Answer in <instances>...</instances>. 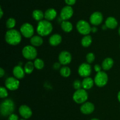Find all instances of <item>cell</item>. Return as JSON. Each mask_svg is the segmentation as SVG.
<instances>
[{"instance_id":"6da1fadb","label":"cell","mask_w":120,"mask_h":120,"mask_svg":"<svg viewBox=\"0 0 120 120\" xmlns=\"http://www.w3.org/2000/svg\"><path fill=\"white\" fill-rule=\"evenodd\" d=\"M21 35V33L16 29H9L6 32L5 39L6 42L10 45H17L22 40Z\"/></svg>"},{"instance_id":"7a4b0ae2","label":"cell","mask_w":120,"mask_h":120,"mask_svg":"<svg viewBox=\"0 0 120 120\" xmlns=\"http://www.w3.org/2000/svg\"><path fill=\"white\" fill-rule=\"evenodd\" d=\"M53 30L52 23L48 20H42L38 23L36 31L39 35L46 36L50 35Z\"/></svg>"},{"instance_id":"3957f363","label":"cell","mask_w":120,"mask_h":120,"mask_svg":"<svg viewBox=\"0 0 120 120\" xmlns=\"http://www.w3.org/2000/svg\"><path fill=\"white\" fill-rule=\"evenodd\" d=\"M15 109V104L11 99H5L1 103L0 105L1 114L4 117H7L12 114Z\"/></svg>"},{"instance_id":"277c9868","label":"cell","mask_w":120,"mask_h":120,"mask_svg":"<svg viewBox=\"0 0 120 120\" xmlns=\"http://www.w3.org/2000/svg\"><path fill=\"white\" fill-rule=\"evenodd\" d=\"M73 99L77 104H83L86 102L88 99V93L86 90L84 89L76 90L73 95Z\"/></svg>"},{"instance_id":"5b68a950","label":"cell","mask_w":120,"mask_h":120,"mask_svg":"<svg viewBox=\"0 0 120 120\" xmlns=\"http://www.w3.org/2000/svg\"><path fill=\"white\" fill-rule=\"evenodd\" d=\"M22 55L28 60H34L36 58L38 52L34 46L27 45L23 48L22 51Z\"/></svg>"},{"instance_id":"8992f818","label":"cell","mask_w":120,"mask_h":120,"mask_svg":"<svg viewBox=\"0 0 120 120\" xmlns=\"http://www.w3.org/2000/svg\"><path fill=\"white\" fill-rule=\"evenodd\" d=\"M76 29L79 33L83 35H89L91 32V27L89 22L84 20H80L76 24Z\"/></svg>"},{"instance_id":"52a82bcc","label":"cell","mask_w":120,"mask_h":120,"mask_svg":"<svg viewBox=\"0 0 120 120\" xmlns=\"http://www.w3.org/2000/svg\"><path fill=\"white\" fill-rule=\"evenodd\" d=\"M109 80V77L105 71H101L96 74L94 77V83L97 86L103 87L107 84Z\"/></svg>"},{"instance_id":"ba28073f","label":"cell","mask_w":120,"mask_h":120,"mask_svg":"<svg viewBox=\"0 0 120 120\" xmlns=\"http://www.w3.org/2000/svg\"><path fill=\"white\" fill-rule=\"evenodd\" d=\"M20 32L26 38H31L34 34V28L30 23H25L20 28Z\"/></svg>"},{"instance_id":"9c48e42d","label":"cell","mask_w":120,"mask_h":120,"mask_svg":"<svg viewBox=\"0 0 120 120\" xmlns=\"http://www.w3.org/2000/svg\"><path fill=\"white\" fill-rule=\"evenodd\" d=\"M5 86L8 90L11 91H15L19 87V81L15 77H9L6 79Z\"/></svg>"},{"instance_id":"30bf717a","label":"cell","mask_w":120,"mask_h":120,"mask_svg":"<svg viewBox=\"0 0 120 120\" xmlns=\"http://www.w3.org/2000/svg\"><path fill=\"white\" fill-rule=\"evenodd\" d=\"M91 67L88 63H83L79 67L78 73L81 77H89L91 73Z\"/></svg>"},{"instance_id":"8fae6325","label":"cell","mask_w":120,"mask_h":120,"mask_svg":"<svg viewBox=\"0 0 120 120\" xmlns=\"http://www.w3.org/2000/svg\"><path fill=\"white\" fill-rule=\"evenodd\" d=\"M73 15V9L70 5L65 6L62 8L60 12V18L63 21H68L71 18Z\"/></svg>"},{"instance_id":"7c38bea8","label":"cell","mask_w":120,"mask_h":120,"mask_svg":"<svg viewBox=\"0 0 120 120\" xmlns=\"http://www.w3.org/2000/svg\"><path fill=\"white\" fill-rule=\"evenodd\" d=\"M71 55L70 52L66 50H64L60 53L59 55V61L61 64L66 66L69 64L71 61Z\"/></svg>"},{"instance_id":"4fadbf2b","label":"cell","mask_w":120,"mask_h":120,"mask_svg":"<svg viewBox=\"0 0 120 120\" xmlns=\"http://www.w3.org/2000/svg\"><path fill=\"white\" fill-rule=\"evenodd\" d=\"M103 21V16L100 12H94L90 17V22L93 25L97 26L100 25Z\"/></svg>"},{"instance_id":"5bb4252c","label":"cell","mask_w":120,"mask_h":120,"mask_svg":"<svg viewBox=\"0 0 120 120\" xmlns=\"http://www.w3.org/2000/svg\"><path fill=\"white\" fill-rule=\"evenodd\" d=\"M94 105L91 102H85L80 107V111L84 114H90L94 111Z\"/></svg>"},{"instance_id":"9a60e30c","label":"cell","mask_w":120,"mask_h":120,"mask_svg":"<svg viewBox=\"0 0 120 120\" xmlns=\"http://www.w3.org/2000/svg\"><path fill=\"white\" fill-rule=\"evenodd\" d=\"M19 112L20 115L25 119L29 118L32 115V111L29 107L26 105H22L19 109Z\"/></svg>"},{"instance_id":"2e32d148","label":"cell","mask_w":120,"mask_h":120,"mask_svg":"<svg viewBox=\"0 0 120 120\" xmlns=\"http://www.w3.org/2000/svg\"><path fill=\"white\" fill-rule=\"evenodd\" d=\"M12 73L14 77L18 80L22 79L25 77V75L26 73L24 69H23L21 66L19 65L14 67V69H13Z\"/></svg>"},{"instance_id":"e0dca14e","label":"cell","mask_w":120,"mask_h":120,"mask_svg":"<svg viewBox=\"0 0 120 120\" xmlns=\"http://www.w3.org/2000/svg\"><path fill=\"white\" fill-rule=\"evenodd\" d=\"M62 38L60 35L59 34H54V35H52L49 39V44L53 46H58L60 43L62 42Z\"/></svg>"},{"instance_id":"ac0fdd59","label":"cell","mask_w":120,"mask_h":120,"mask_svg":"<svg viewBox=\"0 0 120 120\" xmlns=\"http://www.w3.org/2000/svg\"><path fill=\"white\" fill-rule=\"evenodd\" d=\"M57 16V12L53 8H49L47 9L44 13V16L46 20L50 21L56 18Z\"/></svg>"},{"instance_id":"d6986e66","label":"cell","mask_w":120,"mask_h":120,"mask_svg":"<svg viewBox=\"0 0 120 120\" xmlns=\"http://www.w3.org/2000/svg\"><path fill=\"white\" fill-rule=\"evenodd\" d=\"M105 25L107 26L108 28L111 29H116L118 25V22L117 20L112 16H109L107 18L105 22Z\"/></svg>"},{"instance_id":"ffe728a7","label":"cell","mask_w":120,"mask_h":120,"mask_svg":"<svg viewBox=\"0 0 120 120\" xmlns=\"http://www.w3.org/2000/svg\"><path fill=\"white\" fill-rule=\"evenodd\" d=\"M82 87L85 90H89L91 89L94 85V81L91 77H84V79L82 81Z\"/></svg>"},{"instance_id":"44dd1931","label":"cell","mask_w":120,"mask_h":120,"mask_svg":"<svg viewBox=\"0 0 120 120\" xmlns=\"http://www.w3.org/2000/svg\"><path fill=\"white\" fill-rule=\"evenodd\" d=\"M114 65V60L111 57L105 58L102 63V68L104 70H109Z\"/></svg>"},{"instance_id":"7402d4cb","label":"cell","mask_w":120,"mask_h":120,"mask_svg":"<svg viewBox=\"0 0 120 120\" xmlns=\"http://www.w3.org/2000/svg\"><path fill=\"white\" fill-rule=\"evenodd\" d=\"M30 43L32 46L35 47H39L42 45L43 42V40L41 36L40 35H36V36H33L30 38Z\"/></svg>"},{"instance_id":"603a6c76","label":"cell","mask_w":120,"mask_h":120,"mask_svg":"<svg viewBox=\"0 0 120 120\" xmlns=\"http://www.w3.org/2000/svg\"><path fill=\"white\" fill-rule=\"evenodd\" d=\"M61 28L62 30L67 33H69L73 30V25L68 21H62L61 23Z\"/></svg>"},{"instance_id":"cb8c5ba5","label":"cell","mask_w":120,"mask_h":120,"mask_svg":"<svg viewBox=\"0 0 120 120\" xmlns=\"http://www.w3.org/2000/svg\"><path fill=\"white\" fill-rule=\"evenodd\" d=\"M32 17L35 21H41L43 20V18H45L44 14L43 12L39 9H36L34 10L32 12Z\"/></svg>"},{"instance_id":"d4e9b609","label":"cell","mask_w":120,"mask_h":120,"mask_svg":"<svg viewBox=\"0 0 120 120\" xmlns=\"http://www.w3.org/2000/svg\"><path fill=\"white\" fill-rule=\"evenodd\" d=\"M81 43H82V45L84 48L89 47L92 43V38L89 35H84V37L82 38Z\"/></svg>"},{"instance_id":"484cf974","label":"cell","mask_w":120,"mask_h":120,"mask_svg":"<svg viewBox=\"0 0 120 120\" xmlns=\"http://www.w3.org/2000/svg\"><path fill=\"white\" fill-rule=\"evenodd\" d=\"M60 73L63 77H68L71 75V70L69 67L64 66L60 69Z\"/></svg>"},{"instance_id":"4316f807","label":"cell","mask_w":120,"mask_h":120,"mask_svg":"<svg viewBox=\"0 0 120 120\" xmlns=\"http://www.w3.org/2000/svg\"><path fill=\"white\" fill-rule=\"evenodd\" d=\"M34 68H35L34 63L30 61H29L25 64L24 70L26 74H30L34 71Z\"/></svg>"},{"instance_id":"83f0119b","label":"cell","mask_w":120,"mask_h":120,"mask_svg":"<svg viewBox=\"0 0 120 120\" xmlns=\"http://www.w3.org/2000/svg\"><path fill=\"white\" fill-rule=\"evenodd\" d=\"M34 63V66H35V68H36V69H38V70H41V69H42L45 66V63L43 61V60L39 58L35 59Z\"/></svg>"},{"instance_id":"f1b7e54d","label":"cell","mask_w":120,"mask_h":120,"mask_svg":"<svg viewBox=\"0 0 120 120\" xmlns=\"http://www.w3.org/2000/svg\"><path fill=\"white\" fill-rule=\"evenodd\" d=\"M15 25H16V21L15 19L12 18H8L6 22V26L9 29H13L15 27Z\"/></svg>"},{"instance_id":"f546056e","label":"cell","mask_w":120,"mask_h":120,"mask_svg":"<svg viewBox=\"0 0 120 120\" xmlns=\"http://www.w3.org/2000/svg\"><path fill=\"white\" fill-rule=\"evenodd\" d=\"M95 60V55L93 53L90 52L87 54L86 55V61L88 63L91 64L93 63Z\"/></svg>"},{"instance_id":"4dcf8cb0","label":"cell","mask_w":120,"mask_h":120,"mask_svg":"<svg viewBox=\"0 0 120 120\" xmlns=\"http://www.w3.org/2000/svg\"><path fill=\"white\" fill-rule=\"evenodd\" d=\"M8 93L6 88H5L4 87L1 86L0 87V96H1V98H6V97H8Z\"/></svg>"},{"instance_id":"1f68e13d","label":"cell","mask_w":120,"mask_h":120,"mask_svg":"<svg viewBox=\"0 0 120 120\" xmlns=\"http://www.w3.org/2000/svg\"><path fill=\"white\" fill-rule=\"evenodd\" d=\"M73 86L74 89H76V90H78V89H81V87H82V82H81L79 80H76L73 82Z\"/></svg>"},{"instance_id":"d6a6232c","label":"cell","mask_w":120,"mask_h":120,"mask_svg":"<svg viewBox=\"0 0 120 120\" xmlns=\"http://www.w3.org/2000/svg\"><path fill=\"white\" fill-rule=\"evenodd\" d=\"M8 120H18V117L17 115L12 113L10 116H9Z\"/></svg>"},{"instance_id":"836d02e7","label":"cell","mask_w":120,"mask_h":120,"mask_svg":"<svg viewBox=\"0 0 120 120\" xmlns=\"http://www.w3.org/2000/svg\"><path fill=\"white\" fill-rule=\"evenodd\" d=\"M66 4H67L68 5H73L75 4L76 3V0H64Z\"/></svg>"},{"instance_id":"e575fe53","label":"cell","mask_w":120,"mask_h":120,"mask_svg":"<svg viewBox=\"0 0 120 120\" xmlns=\"http://www.w3.org/2000/svg\"><path fill=\"white\" fill-rule=\"evenodd\" d=\"M94 68L95 71H96L97 73L100 72V71H101V69H103V68H102V66H100L99 64H96V65L94 66Z\"/></svg>"},{"instance_id":"d590c367","label":"cell","mask_w":120,"mask_h":120,"mask_svg":"<svg viewBox=\"0 0 120 120\" xmlns=\"http://www.w3.org/2000/svg\"><path fill=\"white\" fill-rule=\"evenodd\" d=\"M60 66L61 63L60 62H59V63H55L53 66V68L55 70H58V69H60Z\"/></svg>"},{"instance_id":"8d00e7d4","label":"cell","mask_w":120,"mask_h":120,"mask_svg":"<svg viewBox=\"0 0 120 120\" xmlns=\"http://www.w3.org/2000/svg\"><path fill=\"white\" fill-rule=\"evenodd\" d=\"M5 75V71L2 68H0V77H2Z\"/></svg>"},{"instance_id":"74e56055","label":"cell","mask_w":120,"mask_h":120,"mask_svg":"<svg viewBox=\"0 0 120 120\" xmlns=\"http://www.w3.org/2000/svg\"><path fill=\"white\" fill-rule=\"evenodd\" d=\"M97 30H98V29H97V27L93 26V27H92V28H91V32L96 33V32L97 31Z\"/></svg>"},{"instance_id":"f35d334b","label":"cell","mask_w":120,"mask_h":120,"mask_svg":"<svg viewBox=\"0 0 120 120\" xmlns=\"http://www.w3.org/2000/svg\"><path fill=\"white\" fill-rule=\"evenodd\" d=\"M3 14H4V13H3V11H2V8H0V18H2V16H3Z\"/></svg>"},{"instance_id":"ab89813d","label":"cell","mask_w":120,"mask_h":120,"mask_svg":"<svg viewBox=\"0 0 120 120\" xmlns=\"http://www.w3.org/2000/svg\"><path fill=\"white\" fill-rule=\"evenodd\" d=\"M117 98H118V101H119V102L120 103V91L118 92V94H117Z\"/></svg>"},{"instance_id":"60d3db41","label":"cell","mask_w":120,"mask_h":120,"mask_svg":"<svg viewBox=\"0 0 120 120\" xmlns=\"http://www.w3.org/2000/svg\"><path fill=\"white\" fill-rule=\"evenodd\" d=\"M107 26L106 25H105H105H104L103 26H102V29H103V30H105V29H107Z\"/></svg>"},{"instance_id":"b9f144b4","label":"cell","mask_w":120,"mask_h":120,"mask_svg":"<svg viewBox=\"0 0 120 120\" xmlns=\"http://www.w3.org/2000/svg\"><path fill=\"white\" fill-rule=\"evenodd\" d=\"M100 120L97 119V118H93V119H91V120Z\"/></svg>"},{"instance_id":"7bdbcfd3","label":"cell","mask_w":120,"mask_h":120,"mask_svg":"<svg viewBox=\"0 0 120 120\" xmlns=\"http://www.w3.org/2000/svg\"><path fill=\"white\" fill-rule=\"evenodd\" d=\"M118 34H119V35H120V26L119 29H118Z\"/></svg>"},{"instance_id":"ee69618b","label":"cell","mask_w":120,"mask_h":120,"mask_svg":"<svg viewBox=\"0 0 120 120\" xmlns=\"http://www.w3.org/2000/svg\"><path fill=\"white\" fill-rule=\"evenodd\" d=\"M26 120L25 119H21V120Z\"/></svg>"},{"instance_id":"f6af8a7d","label":"cell","mask_w":120,"mask_h":120,"mask_svg":"<svg viewBox=\"0 0 120 120\" xmlns=\"http://www.w3.org/2000/svg\"></svg>"}]
</instances>
